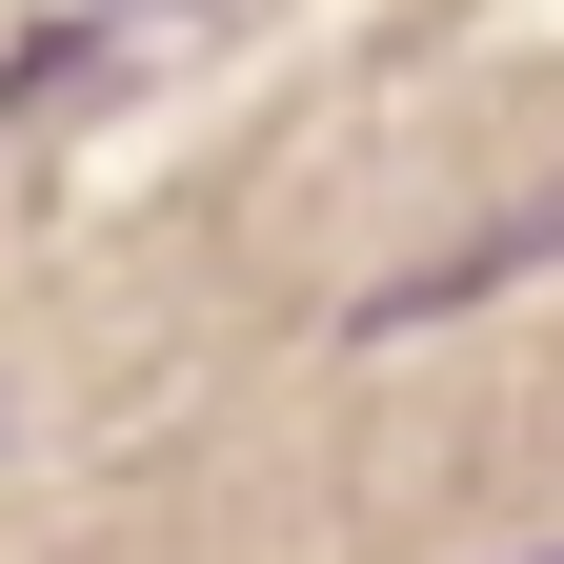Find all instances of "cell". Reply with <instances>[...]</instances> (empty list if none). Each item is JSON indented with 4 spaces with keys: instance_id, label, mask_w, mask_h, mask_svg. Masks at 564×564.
I'll return each mask as SVG.
<instances>
[{
    "instance_id": "cell-1",
    "label": "cell",
    "mask_w": 564,
    "mask_h": 564,
    "mask_svg": "<svg viewBox=\"0 0 564 564\" xmlns=\"http://www.w3.org/2000/svg\"><path fill=\"white\" fill-rule=\"evenodd\" d=\"M223 41V0H101V21H41V41H0V121H61V101H121V82H162V61Z\"/></svg>"
},
{
    "instance_id": "cell-2",
    "label": "cell",
    "mask_w": 564,
    "mask_h": 564,
    "mask_svg": "<svg viewBox=\"0 0 564 564\" xmlns=\"http://www.w3.org/2000/svg\"><path fill=\"white\" fill-rule=\"evenodd\" d=\"M524 564H564V544H524Z\"/></svg>"
}]
</instances>
